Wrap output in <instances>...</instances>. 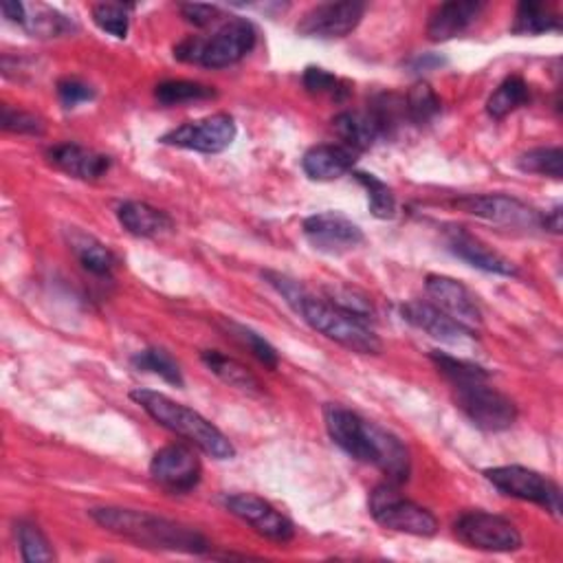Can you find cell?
I'll return each instance as SVG.
<instances>
[{"instance_id": "1", "label": "cell", "mask_w": 563, "mask_h": 563, "mask_svg": "<svg viewBox=\"0 0 563 563\" xmlns=\"http://www.w3.org/2000/svg\"><path fill=\"white\" fill-rule=\"evenodd\" d=\"M324 423L333 443L350 458L376 466L392 485L400 487L410 479V451L392 432L335 404L324 408Z\"/></svg>"}, {"instance_id": "2", "label": "cell", "mask_w": 563, "mask_h": 563, "mask_svg": "<svg viewBox=\"0 0 563 563\" xmlns=\"http://www.w3.org/2000/svg\"><path fill=\"white\" fill-rule=\"evenodd\" d=\"M91 517L102 528L143 548L185 554H203L209 550V541L199 530L145 511L102 507L93 509Z\"/></svg>"}, {"instance_id": "3", "label": "cell", "mask_w": 563, "mask_h": 563, "mask_svg": "<svg viewBox=\"0 0 563 563\" xmlns=\"http://www.w3.org/2000/svg\"><path fill=\"white\" fill-rule=\"evenodd\" d=\"M130 398L161 427H166L177 436L190 440L207 456L216 460H231L235 456V447L216 425H212L192 408L177 404L170 396L139 387L130 392Z\"/></svg>"}, {"instance_id": "4", "label": "cell", "mask_w": 563, "mask_h": 563, "mask_svg": "<svg viewBox=\"0 0 563 563\" xmlns=\"http://www.w3.org/2000/svg\"><path fill=\"white\" fill-rule=\"evenodd\" d=\"M306 324L340 346L359 355H379L383 350L381 340L368 327V321L327 302L317 299L308 291L291 306Z\"/></svg>"}, {"instance_id": "5", "label": "cell", "mask_w": 563, "mask_h": 563, "mask_svg": "<svg viewBox=\"0 0 563 563\" xmlns=\"http://www.w3.org/2000/svg\"><path fill=\"white\" fill-rule=\"evenodd\" d=\"M370 515L376 524L396 533L417 537H432L438 533L434 513L400 496L398 485H392V482H385L370 494Z\"/></svg>"}, {"instance_id": "6", "label": "cell", "mask_w": 563, "mask_h": 563, "mask_svg": "<svg viewBox=\"0 0 563 563\" xmlns=\"http://www.w3.org/2000/svg\"><path fill=\"white\" fill-rule=\"evenodd\" d=\"M453 398L462 414L485 432H504L517 421V406L507 394L491 387L489 381L458 385Z\"/></svg>"}, {"instance_id": "7", "label": "cell", "mask_w": 563, "mask_h": 563, "mask_svg": "<svg viewBox=\"0 0 563 563\" xmlns=\"http://www.w3.org/2000/svg\"><path fill=\"white\" fill-rule=\"evenodd\" d=\"M485 477L491 485L502 491L504 496L533 502L543 507L550 513L561 511V491L554 482L533 469L509 464V466H494L485 471Z\"/></svg>"}, {"instance_id": "8", "label": "cell", "mask_w": 563, "mask_h": 563, "mask_svg": "<svg viewBox=\"0 0 563 563\" xmlns=\"http://www.w3.org/2000/svg\"><path fill=\"white\" fill-rule=\"evenodd\" d=\"M453 530L460 541L475 550L513 552L522 548V535L515 524L487 511H469L460 515Z\"/></svg>"}, {"instance_id": "9", "label": "cell", "mask_w": 563, "mask_h": 563, "mask_svg": "<svg viewBox=\"0 0 563 563\" xmlns=\"http://www.w3.org/2000/svg\"><path fill=\"white\" fill-rule=\"evenodd\" d=\"M150 475L170 494H190L201 482L203 464L192 447L168 445L152 456Z\"/></svg>"}, {"instance_id": "10", "label": "cell", "mask_w": 563, "mask_h": 563, "mask_svg": "<svg viewBox=\"0 0 563 563\" xmlns=\"http://www.w3.org/2000/svg\"><path fill=\"white\" fill-rule=\"evenodd\" d=\"M235 135L238 128L233 117L227 113H216L170 130L168 135L161 137V141L166 145H177L203 154H218L235 141Z\"/></svg>"}, {"instance_id": "11", "label": "cell", "mask_w": 563, "mask_h": 563, "mask_svg": "<svg viewBox=\"0 0 563 563\" xmlns=\"http://www.w3.org/2000/svg\"><path fill=\"white\" fill-rule=\"evenodd\" d=\"M304 235L312 249L327 256H344L363 243L361 227L337 212H324L306 218Z\"/></svg>"}, {"instance_id": "12", "label": "cell", "mask_w": 563, "mask_h": 563, "mask_svg": "<svg viewBox=\"0 0 563 563\" xmlns=\"http://www.w3.org/2000/svg\"><path fill=\"white\" fill-rule=\"evenodd\" d=\"M366 14V5L357 0H344V3H324L317 5L302 16L297 23V34L304 38L333 40L353 34Z\"/></svg>"}, {"instance_id": "13", "label": "cell", "mask_w": 563, "mask_h": 563, "mask_svg": "<svg viewBox=\"0 0 563 563\" xmlns=\"http://www.w3.org/2000/svg\"><path fill=\"white\" fill-rule=\"evenodd\" d=\"M456 207H460L471 216H477L482 220H489L496 225H504V227H517V229L541 227L539 212L504 194H469L458 199Z\"/></svg>"}, {"instance_id": "14", "label": "cell", "mask_w": 563, "mask_h": 563, "mask_svg": "<svg viewBox=\"0 0 563 563\" xmlns=\"http://www.w3.org/2000/svg\"><path fill=\"white\" fill-rule=\"evenodd\" d=\"M256 38L258 31L247 18H231L209 40H205L201 64L207 68L231 66L252 53Z\"/></svg>"}, {"instance_id": "15", "label": "cell", "mask_w": 563, "mask_h": 563, "mask_svg": "<svg viewBox=\"0 0 563 563\" xmlns=\"http://www.w3.org/2000/svg\"><path fill=\"white\" fill-rule=\"evenodd\" d=\"M225 507L243 522H247L263 537L286 543L295 537V526L280 511H276L267 500L252 494H235L225 498Z\"/></svg>"}, {"instance_id": "16", "label": "cell", "mask_w": 563, "mask_h": 563, "mask_svg": "<svg viewBox=\"0 0 563 563\" xmlns=\"http://www.w3.org/2000/svg\"><path fill=\"white\" fill-rule=\"evenodd\" d=\"M425 289L443 312L456 319L466 331H475L482 327V310L473 297V293L458 280L447 276H427Z\"/></svg>"}, {"instance_id": "17", "label": "cell", "mask_w": 563, "mask_h": 563, "mask_svg": "<svg viewBox=\"0 0 563 563\" xmlns=\"http://www.w3.org/2000/svg\"><path fill=\"white\" fill-rule=\"evenodd\" d=\"M406 321L423 333H427L432 340L445 344V346H466L473 342V333L460 327L456 319H451L447 312H443L436 304L423 302V299H412L408 304L400 306Z\"/></svg>"}, {"instance_id": "18", "label": "cell", "mask_w": 563, "mask_h": 563, "mask_svg": "<svg viewBox=\"0 0 563 563\" xmlns=\"http://www.w3.org/2000/svg\"><path fill=\"white\" fill-rule=\"evenodd\" d=\"M447 245L453 256H458L473 269L496 273V276H507V278H515L520 273L517 267L509 258L494 252L489 245L482 243L479 238H475L473 233H469L462 227H451L447 231Z\"/></svg>"}, {"instance_id": "19", "label": "cell", "mask_w": 563, "mask_h": 563, "mask_svg": "<svg viewBox=\"0 0 563 563\" xmlns=\"http://www.w3.org/2000/svg\"><path fill=\"white\" fill-rule=\"evenodd\" d=\"M47 156L57 170L82 181H98L111 168V158L106 154L77 143H57L47 152Z\"/></svg>"}, {"instance_id": "20", "label": "cell", "mask_w": 563, "mask_h": 563, "mask_svg": "<svg viewBox=\"0 0 563 563\" xmlns=\"http://www.w3.org/2000/svg\"><path fill=\"white\" fill-rule=\"evenodd\" d=\"M357 161V152L346 145L321 143L310 148L302 158V170L312 181H337L346 177Z\"/></svg>"}, {"instance_id": "21", "label": "cell", "mask_w": 563, "mask_h": 563, "mask_svg": "<svg viewBox=\"0 0 563 563\" xmlns=\"http://www.w3.org/2000/svg\"><path fill=\"white\" fill-rule=\"evenodd\" d=\"M485 8H487L485 3H475V0H453V3H443L430 16L427 36L434 42L458 38L479 18Z\"/></svg>"}, {"instance_id": "22", "label": "cell", "mask_w": 563, "mask_h": 563, "mask_svg": "<svg viewBox=\"0 0 563 563\" xmlns=\"http://www.w3.org/2000/svg\"><path fill=\"white\" fill-rule=\"evenodd\" d=\"M117 218L121 227L137 238H156L172 229V218L148 203L128 201L119 205Z\"/></svg>"}, {"instance_id": "23", "label": "cell", "mask_w": 563, "mask_h": 563, "mask_svg": "<svg viewBox=\"0 0 563 563\" xmlns=\"http://www.w3.org/2000/svg\"><path fill=\"white\" fill-rule=\"evenodd\" d=\"M66 243L71 247V252L77 256L79 265H82L87 271H91L93 276H111L117 260L115 254L100 243V240L82 229L71 227L66 231Z\"/></svg>"}, {"instance_id": "24", "label": "cell", "mask_w": 563, "mask_h": 563, "mask_svg": "<svg viewBox=\"0 0 563 563\" xmlns=\"http://www.w3.org/2000/svg\"><path fill=\"white\" fill-rule=\"evenodd\" d=\"M333 128L344 141V145L357 154L370 150L381 139V130L370 113H359V111L340 113L333 119Z\"/></svg>"}, {"instance_id": "25", "label": "cell", "mask_w": 563, "mask_h": 563, "mask_svg": "<svg viewBox=\"0 0 563 563\" xmlns=\"http://www.w3.org/2000/svg\"><path fill=\"white\" fill-rule=\"evenodd\" d=\"M203 363L227 385L235 387V389H243L249 394H260L263 392V383L258 381V376L240 361L218 353V350H205L201 355Z\"/></svg>"}, {"instance_id": "26", "label": "cell", "mask_w": 563, "mask_h": 563, "mask_svg": "<svg viewBox=\"0 0 563 563\" xmlns=\"http://www.w3.org/2000/svg\"><path fill=\"white\" fill-rule=\"evenodd\" d=\"M530 100V91L528 85L520 75H511L507 77L504 82L494 91V95L487 102V113L494 119H504L507 115H511L513 111H517L520 106H524Z\"/></svg>"}, {"instance_id": "27", "label": "cell", "mask_w": 563, "mask_h": 563, "mask_svg": "<svg viewBox=\"0 0 563 563\" xmlns=\"http://www.w3.org/2000/svg\"><path fill=\"white\" fill-rule=\"evenodd\" d=\"M154 98L158 100V104H164V106H181V104L214 100L216 91L212 87H205L199 82H188V79H172V82L158 85L154 91Z\"/></svg>"}, {"instance_id": "28", "label": "cell", "mask_w": 563, "mask_h": 563, "mask_svg": "<svg viewBox=\"0 0 563 563\" xmlns=\"http://www.w3.org/2000/svg\"><path fill=\"white\" fill-rule=\"evenodd\" d=\"M434 366L438 368V372L453 385H466V383H477V381H489V372L477 366V363H471V361H464V359H458V357H451V355H445L440 350L432 353L430 355Z\"/></svg>"}, {"instance_id": "29", "label": "cell", "mask_w": 563, "mask_h": 563, "mask_svg": "<svg viewBox=\"0 0 563 563\" xmlns=\"http://www.w3.org/2000/svg\"><path fill=\"white\" fill-rule=\"evenodd\" d=\"M23 27L34 38H57V36H66L68 31H73V23L66 16H62L60 12L44 8V5L27 8V18H25Z\"/></svg>"}, {"instance_id": "30", "label": "cell", "mask_w": 563, "mask_h": 563, "mask_svg": "<svg viewBox=\"0 0 563 563\" xmlns=\"http://www.w3.org/2000/svg\"><path fill=\"white\" fill-rule=\"evenodd\" d=\"M559 18L541 3H522L515 14L513 34L517 36H539L548 31H556Z\"/></svg>"}, {"instance_id": "31", "label": "cell", "mask_w": 563, "mask_h": 563, "mask_svg": "<svg viewBox=\"0 0 563 563\" xmlns=\"http://www.w3.org/2000/svg\"><path fill=\"white\" fill-rule=\"evenodd\" d=\"M517 168L528 175L550 177L559 181L563 177V152L561 148H535L517 158Z\"/></svg>"}, {"instance_id": "32", "label": "cell", "mask_w": 563, "mask_h": 563, "mask_svg": "<svg viewBox=\"0 0 563 563\" xmlns=\"http://www.w3.org/2000/svg\"><path fill=\"white\" fill-rule=\"evenodd\" d=\"M132 366L139 368V370H145V372H152V374H158L164 381H168L170 385H177V387H183V374L179 370V363L161 348H148V350H141L132 357Z\"/></svg>"}, {"instance_id": "33", "label": "cell", "mask_w": 563, "mask_h": 563, "mask_svg": "<svg viewBox=\"0 0 563 563\" xmlns=\"http://www.w3.org/2000/svg\"><path fill=\"white\" fill-rule=\"evenodd\" d=\"M406 108H408V119L423 126L434 121L440 115V98L427 82H419L408 91Z\"/></svg>"}, {"instance_id": "34", "label": "cell", "mask_w": 563, "mask_h": 563, "mask_svg": "<svg viewBox=\"0 0 563 563\" xmlns=\"http://www.w3.org/2000/svg\"><path fill=\"white\" fill-rule=\"evenodd\" d=\"M225 329H227V333H229L233 340H238L245 348H249V353H252L260 363H265V366L271 368V370L278 368V363H280L278 350H276L265 337H260L256 331H252V329H247V327H243V324H235V321H225Z\"/></svg>"}, {"instance_id": "35", "label": "cell", "mask_w": 563, "mask_h": 563, "mask_svg": "<svg viewBox=\"0 0 563 563\" xmlns=\"http://www.w3.org/2000/svg\"><path fill=\"white\" fill-rule=\"evenodd\" d=\"M355 177L368 192V203H370L372 216L381 218V220L394 218V214H396V196H394L392 188L387 183H383L381 179H376L374 175H368V172H357Z\"/></svg>"}, {"instance_id": "36", "label": "cell", "mask_w": 563, "mask_h": 563, "mask_svg": "<svg viewBox=\"0 0 563 563\" xmlns=\"http://www.w3.org/2000/svg\"><path fill=\"white\" fill-rule=\"evenodd\" d=\"M18 535V546L23 552V559L27 563H42V561H53L55 552L51 548V541L47 535L31 522H21L16 528Z\"/></svg>"}, {"instance_id": "37", "label": "cell", "mask_w": 563, "mask_h": 563, "mask_svg": "<svg viewBox=\"0 0 563 563\" xmlns=\"http://www.w3.org/2000/svg\"><path fill=\"white\" fill-rule=\"evenodd\" d=\"M130 8L128 5H119V3H102L93 8V21L95 25L111 34L113 38L124 40L128 36L130 29V16H128Z\"/></svg>"}, {"instance_id": "38", "label": "cell", "mask_w": 563, "mask_h": 563, "mask_svg": "<svg viewBox=\"0 0 563 563\" xmlns=\"http://www.w3.org/2000/svg\"><path fill=\"white\" fill-rule=\"evenodd\" d=\"M302 82H304V89L312 95H333V98L337 95L340 98L342 93H346V85L342 82V79L319 66H308L304 71Z\"/></svg>"}, {"instance_id": "39", "label": "cell", "mask_w": 563, "mask_h": 563, "mask_svg": "<svg viewBox=\"0 0 563 563\" xmlns=\"http://www.w3.org/2000/svg\"><path fill=\"white\" fill-rule=\"evenodd\" d=\"M3 128L10 132H18V135H42L44 132V124L40 117L25 113L21 108H12V106H3Z\"/></svg>"}, {"instance_id": "40", "label": "cell", "mask_w": 563, "mask_h": 563, "mask_svg": "<svg viewBox=\"0 0 563 563\" xmlns=\"http://www.w3.org/2000/svg\"><path fill=\"white\" fill-rule=\"evenodd\" d=\"M331 304H335V306H340V308H344V310H348V312H353V315H357L366 321L372 312L370 299L366 295L357 293L355 289L353 291L350 289H333L331 291Z\"/></svg>"}, {"instance_id": "41", "label": "cell", "mask_w": 563, "mask_h": 563, "mask_svg": "<svg viewBox=\"0 0 563 563\" xmlns=\"http://www.w3.org/2000/svg\"><path fill=\"white\" fill-rule=\"evenodd\" d=\"M57 98H60L62 106L75 108L77 104L91 102L95 98V91L89 85L79 82V79H62V82L57 85Z\"/></svg>"}, {"instance_id": "42", "label": "cell", "mask_w": 563, "mask_h": 563, "mask_svg": "<svg viewBox=\"0 0 563 563\" xmlns=\"http://www.w3.org/2000/svg\"><path fill=\"white\" fill-rule=\"evenodd\" d=\"M181 14L188 23H192L194 27H207L214 21L220 18V10L216 5H201V3H188L181 5Z\"/></svg>"}, {"instance_id": "43", "label": "cell", "mask_w": 563, "mask_h": 563, "mask_svg": "<svg viewBox=\"0 0 563 563\" xmlns=\"http://www.w3.org/2000/svg\"><path fill=\"white\" fill-rule=\"evenodd\" d=\"M203 44L205 40L203 38H185L177 49H175V55L181 60V62H190V64H201V55H203Z\"/></svg>"}, {"instance_id": "44", "label": "cell", "mask_w": 563, "mask_h": 563, "mask_svg": "<svg viewBox=\"0 0 563 563\" xmlns=\"http://www.w3.org/2000/svg\"><path fill=\"white\" fill-rule=\"evenodd\" d=\"M0 10H3V16L12 23H18L23 27L25 18H27V5L18 3V0H5L3 5H0Z\"/></svg>"}, {"instance_id": "45", "label": "cell", "mask_w": 563, "mask_h": 563, "mask_svg": "<svg viewBox=\"0 0 563 563\" xmlns=\"http://www.w3.org/2000/svg\"><path fill=\"white\" fill-rule=\"evenodd\" d=\"M541 227L550 229L552 233H561V207L556 205L552 212L541 216Z\"/></svg>"}]
</instances>
